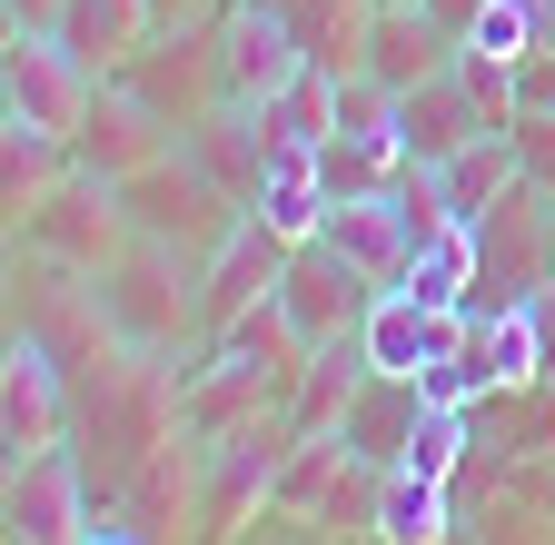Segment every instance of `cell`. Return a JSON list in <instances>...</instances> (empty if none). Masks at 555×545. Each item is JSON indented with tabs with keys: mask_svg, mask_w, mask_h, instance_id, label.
I'll return each mask as SVG.
<instances>
[{
	"mask_svg": "<svg viewBox=\"0 0 555 545\" xmlns=\"http://www.w3.org/2000/svg\"><path fill=\"white\" fill-rule=\"evenodd\" d=\"M119 209H129V238H150V248H179V258H208L248 209L208 179L189 150H169V159H150L139 179H119Z\"/></svg>",
	"mask_w": 555,
	"mask_h": 545,
	"instance_id": "1",
	"label": "cell"
},
{
	"mask_svg": "<svg viewBox=\"0 0 555 545\" xmlns=\"http://www.w3.org/2000/svg\"><path fill=\"white\" fill-rule=\"evenodd\" d=\"M198 258H179V248H150V238H129L109 268H100V298H109V317H119V337L129 348H150V358H169L179 337H198Z\"/></svg>",
	"mask_w": 555,
	"mask_h": 545,
	"instance_id": "2",
	"label": "cell"
},
{
	"mask_svg": "<svg viewBox=\"0 0 555 545\" xmlns=\"http://www.w3.org/2000/svg\"><path fill=\"white\" fill-rule=\"evenodd\" d=\"M90 100H100V70L60 30H11V40H0V109H11L21 129H40V140H80Z\"/></svg>",
	"mask_w": 555,
	"mask_h": 545,
	"instance_id": "3",
	"label": "cell"
},
{
	"mask_svg": "<svg viewBox=\"0 0 555 545\" xmlns=\"http://www.w3.org/2000/svg\"><path fill=\"white\" fill-rule=\"evenodd\" d=\"M11 248L50 258V268H80V278H100V268L129 248V209H119V189L90 179V169H69L30 219H11Z\"/></svg>",
	"mask_w": 555,
	"mask_h": 545,
	"instance_id": "4",
	"label": "cell"
},
{
	"mask_svg": "<svg viewBox=\"0 0 555 545\" xmlns=\"http://www.w3.org/2000/svg\"><path fill=\"white\" fill-rule=\"evenodd\" d=\"M129 100H150L169 129H189V119H208L229 100V80H219V21H189V30H150L119 70H109Z\"/></svg>",
	"mask_w": 555,
	"mask_h": 545,
	"instance_id": "5",
	"label": "cell"
},
{
	"mask_svg": "<svg viewBox=\"0 0 555 545\" xmlns=\"http://www.w3.org/2000/svg\"><path fill=\"white\" fill-rule=\"evenodd\" d=\"M308 70H318V50H308V30H298L288 0H229V11H219V80H229L238 109L278 100Z\"/></svg>",
	"mask_w": 555,
	"mask_h": 545,
	"instance_id": "6",
	"label": "cell"
},
{
	"mask_svg": "<svg viewBox=\"0 0 555 545\" xmlns=\"http://www.w3.org/2000/svg\"><path fill=\"white\" fill-rule=\"evenodd\" d=\"M69 427H80V377H69L40 337L11 327V358H0V446L40 456V446H69Z\"/></svg>",
	"mask_w": 555,
	"mask_h": 545,
	"instance_id": "7",
	"label": "cell"
},
{
	"mask_svg": "<svg viewBox=\"0 0 555 545\" xmlns=\"http://www.w3.org/2000/svg\"><path fill=\"white\" fill-rule=\"evenodd\" d=\"M0 525H11V545H80L90 535V476H80V456H69V446L11 456Z\"/></svg>",
	"mask_w": 555,
	"mask_h": 545,
	"instance_id": "8",
	"label": "cell"
},
{
	"mask_svg": "<svg viewBox=\"0 0 555 545\" xmlns=\"http://www.w3.org/2000/svg\"><path fill=\"white\" fill-rule=\"evenodd\" d=\"M278 278H288V238H278V229L248 209L219 248L198 258V348H208L229 317H248L258 298H278Z\"/></svg>",
	"mask_w": 555,
	"mask_h": 545,
	"instance_id": "9",
	"label": "cell"
},
{
	"mask_svg": "<svg viewBox=\"0 0 555 545\" xmlns=\"http://www.w3.org/2000/svg\"><path fill=\"white\" fill-rule=\"evenodd\" d=\"M278 308H288V327L308 337V348H327V337H347V327H367V308H377V278H358L327 238H308V248H288V278H278Z\"/></svg>",
	"mask_w": 555,
	"mask_h": 545,
	"instance_id": "10",
	"label": "cell"
},
{
	"mask_svg": "<svg viewBox=\"0 0 555 545\" xmlns=\"http://www.w3.org/2000/svg\"><path fill=\"white\" fill-rule=\"evenodd\" d=\"M179 150V129L150 109V100H129L119 80H100V100H90V119H80V140H69V169H90V179H139L150 159H169Z\"/></svg>",
	"mask_w": 555,
	"mask_h": 545,
	"instance_id": "11",
	"label": "cell"
},
{
	"mask_svg": "<svg viewBox=\"0 0 555 545\" xmlns=\"http://www.w3.org/2000/svg\"><path fill=\"white\" fill-rule=\"evenodd\" d=\"M486 129H506V119H496V109L476 100V80L456 70V60H447L437 80H416V90H397V150H406L416 169H437V159H456L466 140H486Z\"/></svg>",
	"mask_w": 555,
	"mask_h": 545,
	"instance_id": "12",
	"label": "cell"
},
{
	"mask_svg": "<svg viewBox=\"0 0 555 545\" xmlns=\"http://www.w3.org/2000/svg\"><path fill=\"white\" fill-rule=\"evenodd\" d=\"M456 60V30L427 11V0H377L367 11V40H358V70H377L387 90H416Z\"/></svg>",
	"mask_w": 555,
	"mask_h": 545,
	"instance_id": "13",
	"label": "cell"
},
{
	"mask_svg": "<svg viewBox=\"0 0 555 545\" xmlns=\"http://www.w3.org/2000/svg\"><path fill=\"white\" fill-rule=\"evenodd\" d=\"M367 367L377 377H427L456 337H466V317L456 308H427V298H406V288H377V308H367Z\"/></svg>",
	"mask_w": 555,
	"mask_h": 545,
	"instance_id": "14",
	"label": "cell"
},
{
	"mask_svg": "<svg viewBox=\"0 0 555 545\" xmlns=\"http://www.w3.org/2000/svg\"><path fill=\"white\" fill-rule=\"evenodd\" d=\"M318 238H327L347 268H358V278H377V288H397V278H406V258H416V229H406V209H397V189L337 198Z\"/></svg>",
	"mask_w": 555,
	"mask_h": 545,
	"instance_id": "15",
	"label": "cell"
},
{
	"mask_svg": "<svg viewBox=\"0 0 555 545\" xmlns=\"http://www.w3.org/2000/svg\"><path fill=\"white\" fill-rule=\"evenodd\" d=\"M416 417H427V387H416V377H377V367H367V387H358V406L337 417V437L358 446L367 466H397L406 437H416Z\"/></svg>",
	"mask_w": 555,
	"mask_h": 545,
	"instance_id": "16",
	"label": "cell"
},
{
	"mask_svg": "<svg viewBox=\"0 0 555 545\" xmlns=\"http://www.w3.org/2000/svg\"><path fill=\"white\" fill-rule=\"evenodd\" d=\"M367 535L377 545H447L456 535V486H437V476H416V466H387Z\"/></svg>",
	"mask_w": 555,
	"mask_h": 545,
	"instance_id": "17",
	"label": "cell"
},
{
	"mask_svg": "<svg viewBox=\"0 0 555 545\" xmlns=\"http://www.w3.org/2000/svg\"><path fill=\"white\" fill-rule=\"evenodd\" d=\"M526 179V159H516V129H486V140H466L456 159H437V189H447V209L476 229L486 209H496V198Z\"/></svg>",
	"mask_w": 555,
	"mask_h": 545,
	"instance_id": "18",
	"label": "cell"
},
{
	"mask_svg": "<svg viewBox=\"0 0 555 545\" xmlns=\"http://www.w3.org/2000/svg\"><path fill=\"white\" fill-rule=\"evenodd\" d=\"M150 30H159V11H150V0H69V11H60V40L80 50L100 80H109L119 60L150 40Z\"/></svg>",
	"mask_w": 555,
	"mask_h": 545,
	"instance_id": "19",
	"label": "cell"
},
{
	"mask_svg": "<svg viewBox=\"0 0 555 545\" xmlns=\"http://www.w3.org/2000/svg\"><path fill=\"white\" fill-rule=\"evenodd\" d=\"M327 209H337V189H327V169L318 159H268V189H258V219L288 238V248H308L318 229H327Z\"/></svg>",
	"mask_w": 555,
	"mask_h": 545,
	"instance_id": "20",
	"label": "cell"
},
{
	"mask_svg": "<svg viewBox=\"0 0 555 545\" xmlns=\"http://www.w3.org/2000/svg\"><path fill=\"white\" fill-rule=\"evenodd\" d=\"M60 179H69V140H40V129L11 119V140H0V198H11V219H30Z\"/></svg>",
	"mask_w": 555,
	"mask_h": 545,
	"instance_id": "21",
	"label": "cell"
},
{
	"mask_svg": "<svg viewBox=\"0 0 555 545\" xmlns=\"http://www.w3.org/2000/svg\"><path fill=\"white\" fill-rule=\"evenodd\" d=\"M466 446H476V417H466V406H437V397H427V417H416V437H406V456H397V466H416V476H437V486H456Z\"/></svg>",
	"mask_w": 555,
	"mask_h": 545,
	"instance_id": "22",
	"label": "cell"
},
{
	"mask_svg": "<svg viewBox=\"0 0 555 545\" xmlns=\"http://www.w3.org/2000/svg\"><path fill=\"white\" fill-rule=\"evenodd\" d=\"M69 0H11V30H60Z\"/></svg>",
	"mask_w": 555,
	"mask_h": 545,
	"instance_id": "23",
	"label": "cell"
},
{
	"mask_svg": "<svg viewBox=\"0 0 555 545\" xmlns=\"http://www.w3.org/2000/svg\"><path fill=\"white\" fill-rule=\"evenodd\" d=\"M159 11V30H189V21H208V0H150Z\"/></svg>",
	"mask_w": 555,
	"mask_h": 545,
	"instance_id": "24",
	"label": "cell"
},
{
	"mask_svg": "<svg viewBox=\"0 0 555 545\" xmlns=\"http://www.w3.org/2000/svg\"><path fill=\"white\" fill-rule=\"evenodd\" d=\"M80 545H150V535H139V525H119V516H100V525H90Z\"/></svg>",
	"mask_w": 555,
	"mask_h": 545,
	"instance_id": "25",
	"label": "cell"
},
{
	"mask_svg": "<svg viewBox=\"0 0 555 545\" xmlns=\"http://www.w3.org/2000/svg\"><path fill=\"white\" fill-rule=\"evenodd\" d=\"M427 11H437V21H447V30H456V40H466V21H476V11H486V0H427Z\"/></svg>",
	"mask_w": 555,
	"mask_h": 545,
	"instance_id": "26",
	"label": "cell"
},
{
	"mask_svg": "<svg viewBox=\"0 0 555 545\" xmlns=\"http://www.w3.org/2000/svg\"><path fill=\"white\" fill-rule=\"evenodd\" d=\"M545 40H555V0H545Z\"/></svg>",
	"mask_w": 555,
	"mask_h": 545,
	"instance_id": "27",
	"label": "cell"
}]
</instances>
